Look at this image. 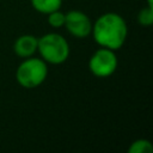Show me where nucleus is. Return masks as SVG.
<instances>
[{
  "mask_svg": "<svg viewBox=\"0 0 153 153\" xmlns=\"http://www.w3.org/2000/svg\"><path fill=\"white\" fill-rule=\"evenodd\" d=\"M91 35L99 47L116 51L126 43L128 25L124 18L118 13L106 12L92 23Z\"/></svg>",
  "mask_w": 153,
  "mask_h": 153,
  "instance_id": "obj_1",
  "label": "nucleus"
},
{
  "mask_svg": "<svg viewBox=\"0 0 153 153\" xmlns=\"http://www.w3.org/2000/svg\"><path fill=\"white\" fill-rule=\"evenodd\" d=\"M37 51L39 57L49 65H61L69 57L68 41L57 32H48L38 38Z\"/></svg>",
  "mask_w": 153,
  "mask_h": 153,
  "instance_id": "obj_2",
  "label": "nucleus"
},
{
  "mask_svg": "<svg viewBox=\"0 0 153 153\" xmlns=\"http://www.w3.org/2000/svg\"><path fill=\"white\" fill-rule=\"evenodd\" d=\"M48 76V63L41 57L30 56L23 59L16 71V80L24 88L41 86Z\"/></svg>",
  "mask_w": 153,
  "mask_h": 153,
  "instance_id": "obj_3",
  "label": "nucleus"
},
{
  "mask_svg": "<svg viewBox=\"0 0 153 153\" xmlns=\"http://www.w3.org/2000/svg\"><path fill=\"white\" fill-rule=\"evenodd\" d=\"M118 66V59L115 50L100 47L88 60V69L97 78H108L112 75Z\"/></svg>",
  "mask_w": 153,
  "mask_h": 153,
  "instance_id": "obj_4",
  "label": "nucleus"
},
{
  "mask_svg": "<svg viewBox=\"0 0 153 153\" xmlns=\"http://www.w3.org/2000/svg\"><path fill=\"white\" fill-rule=\"evenodd\" d=\"M66 30L75 38H85L91 35L92 22L90 17L79 10H71L65 13Z\"/></svg>",
  "mask_w": 153,
  "mask_h": 153,
  "instance_id": "obj_5",
  "label": "nucleus"
},
{
  "mask_svg": "<svg viewBox=\"0 0 153 153\" xmlns=\"http://www.w3.org/2000/svg\"><path fill=\"white\" fill-rule=\"evenodd\" d=\"M37 43H38V38L36 36L29 33L22 35L14 41L13 44L14 54L22 59L33 56L35 53H37Z\"/></svg>",
  "mask_w": 153,
  "mask_h": 153,
  "instance_id": "obj_6",
  "label": "nucleus"
},
{
  "mask_svg": "<svg viewBox=\"0 0 153 153\" xmlns=\"http://www.w3.org/2000/svg\"><path fill=\"white\" fill-rule=\"evenodd\" d=\"M31 6L35 11L42 14H49L62 6V0H31Z\"/></svg>",
  "mask_w": 153,
  "mask_h": 153,
  "instance_id": "obj_7",
  "label": "nucleus"
},
{
  "mask_svg": "<svg viewBox=\"0 0 153 153\" xmlns=\"http://www.w3.org/2000/svg\"><path fill=\"white\" fill-rule=\"evenodd\" d=\"M153 146L147 139H137L133 141L128 148V153H152Z\"/></svg>",
  "mask_w": 153,
  "mask_h": 153,
  "instance_id": "obj_8",
  "label": "nucleus"
},
{
  "mask_svg": "<svg viewBox=\"0 0 153 153\" xmlns=\"http://www.w3.org/2000/svg\"><path fill=\"white\" fill-rule=\"evenodd\" d=\"M137 22L142 26H149L153 24V7L146 6L137 13Z\"/></svg>",
  "mask_w": 153,
  "mask_h": 153,
  "instance_id": "obj_9",
  "label": "nucleus"
},
{
  "mask_svg": "<svg viewBox=\"0 0 153 153\" xmlns=\"http://www.w3.org/2000/svg\"><path fill=\"white\" fill-rule=\"evenodd\" d=\"M48 16V24L51 27H62L65 25V13L61 12L60 10H56L54 12H50Z\"/></svg>",
  "mask_w": 153,
  "mask_h": 153,
  "instance_id": "obj_10",
  "label": "nucleus"
},
{
  "mask_svg": "<svg viewBox=\"0 0 153 153\" xmlns=\"http://www.w3.org/2000/svg\"><path fill=\"white\" fill-rule=\"evenodd\" d=\"M147 6L153 7V0H147Z\"/></svg>",
  "mask_w": 153,
  "mask_h": 153,
  "instance_id": "obj_11",
  "label": "nucleus"
}]
</instances>
